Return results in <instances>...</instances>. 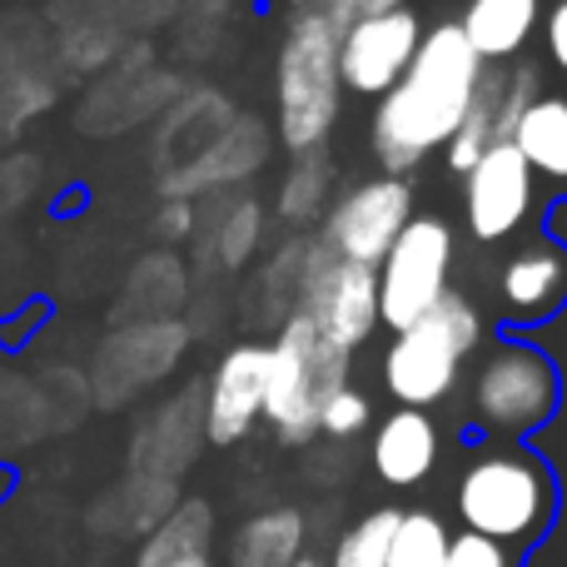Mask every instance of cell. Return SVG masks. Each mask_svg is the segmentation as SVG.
<instances>
[{
    "instance_id": "19",
    "label": "cell",
    "mask_w": 567,
    "mask_h": 567,
    "mask_svg": "<svg viewBox=\"0 0 567 567\" xmlns=\"http://www.w3.org/2000/svg\"><path fill=\"white\" fill-rule=\"evenodd\" d=\"M543 0H468V10L458 16V30L483 65H503V60L523 55L533 40V30L543 25Z\"/></svg>"
},
{
    "instance_id": "37",
    "label": "cell",
    "mask_w": 567,
    "mask_h": 567,
    "mask_svg": "<svg viewBox=\"0 0 567 567\" xmlns=\"http://www.w3.org/2000/svg\"><path fill=\"white\" fill-rule=\"evenodd\" d=\"M10 493V468H0V498Z\"/></svg>"
},
{
    "instance_id": "6",
    "label": "cell",
    "mask_w": 567,
    "mask_h": 567,
    "mask_svg": "<svg viewBox=\"0 0 567 567\" xmlns=\"http://www.w3.org/2000/svg\"><path fill=\"white\" fill-rule=\"evenodd\" d=\"M563 403V373L533 339H498L483 353L478 373L468 389L473 423L483 433H508V439H528V433L548 429V419Z\"/></svg>"
},
{
    "instance_id": "10",
    "label": "cell",
    "mask_w": 567,
    "mask_h": 567,
    "mask_svg": "<svg viewBox=\"0 0 567 567\" xmlns=\"http://www.w3.org/2000/svg\"><path fill=\"white\" fill-rule=\"evenodd\" d=\"M189 349V329L179 319H140L120 323L105 343H100L95 363H90V389H95L100 409H120L150 383H159Z\"/></svg>"
},
{
    "instance_id": "20",
    "label": "cell",
    "mask_w": 567,
    "mask_h": 567,
    "mask_svg": "<svg viewBox=\"0 0 567 567\" xmlns=\"http://www.w3.org/2000/svg\"><path fill=\"white\" fill-rule=\"evenodd\" d=\"M135 567H215V508L205 498H179V508L140 538Z\"/></svg>"
},
{
    "instance_id": "23",
    "label": "cell",
    "mask_w": 567,
    "mask_h": 567,
    "mask_svg": "<svg viewBox=\"0 0 567 567\" xmlns=\"http://www.w3.org/2000/svg\"><path fill=\"white\" fill-rule=\"evenodd\" d=\"M265 205H259L255 195H229L225 205H219L215 225L195 229L199 239V255H205V265L225 269V275H239V269L249 265V259L259 255V245H265Z\"/></svg>"
},
{
    "instance_id": "2",
    "label": "cell",
    "mask_w": 567,
    "mask_h": 567,
    "mask_svg": "<svg viewBox=\"0 0 567 567\" xmlns=\"http://www.w3.org/2000/svg\"><path fill=\"white\" fill-rule=\"evenodd\" d=\"M339 35L343 25L323 6H309L289 20L275 55V135L289 159L319 155L329 145L343 110L339 80Z\"/></svg>"
},
{
    "instance_id": "7",
    "label": "cell",
    "mask_w": 567,
    "mask_h": 567,
    "mask_svg": "<svg viewBox=\"0 0 567 567\" xmlns=\"http://www.w3.org/2000/svg\"><path fill=\"white\" fill-rule=\"evenodd\" d=\"M293 313L309 319L313 333L333 349H363L379 329V269L349 265L309 235L299 284H293Z\"/></svg>"
},
{
    "instance_id": "34",
    "label": "cell",
    "mask_w": 567,
    "mask_h": 567,
    "mask_svg": "<svg viewBox=\"0 0 567 567\" xmlns=\"http://www.w3.org/2000/svg\"><path fill=\"white\" fill-rule=\"evenodd\" d=\"M543 50H548L553 70L567 75V0H553L548 10H543Z\"/></svg>"
},
{
    "instance_id": "5",
    "label": "cell",
    "mask_w": 567,
    "mask_h": 567,
    "mask_svg": "<svg viewBox=\"0 0 567 567\" xmlns=\"http://www.w3.org/2000/svg\"><path fill=\"white\" fill-rule=\"evenodd\" d=\"M349 369H353V353L323 343L309 319L289 313L279 323V333L269 339L265 419L284 449H303V443L319 439V409L333 389L349 383Z\"/></svg>"
},
{
    "instance_id": "26",
    "label": "cell",
    "mask_w": 567,
    "mask_h": 567,
    "mask_svg": "<svg viewBox=\"0 0 567 567\" xmlns=\"http://www.w3.org/2000/svg\"><path fill=\"white\" fill-rule=\"evenodd\" d=\"M105 508H120L105 533H140V538H150V533L179 508V483L150 478V473H130L105 498Z\"/></svg>"
},
{
    "instance_id": "30",
    "label": "cell",
    "mask_w": 567,
    "mask_h": 567,
    "mask_svg": "<svg viewBox=\"0 0 567 567\" xmlns=\"http://www.w3.org/2000/svg\"><path fill=\"white\" fill-rule=\"evenodd\" d=\"M120 45H125V35H120V25H110V20L70 25L65 35H60V60H65L70 70H80V75H95V70H105L110 60L120 55Z\"/></svg>"
},
{
    "instance_id": "12",
    "label": "cell",
    "mask_w": 567,
    "mask_h": 567,
    "mask_svg": "<svg viewBox=\"0 0 567 567\" xmlns=\"http://www.w3.org/2000/svg\"><path fill=\"white\" fill-rule=\"evenodd\" d=\"M419 45H423V20L413 16V10H389V16H369V20L343 25V35H339L343 90L383 100L403 75H409Z\"/></svg>"
},
{
    "instance_id": "35",
    "label": "cell",
    "mask_w": 567,
    "mask_h": 567,
    "mask_svg": "<svg viewBox=\"0 0 567 567\" xmlns=\"http://www.w3.org/2000/svg\"><path fill=\"white\" fill-rule=\"evenodd\" d=\"M339 25H353V20H369V16H389V10H409V0H319Z\"/></svg>"
},
{
    "instance_id": "14",
    "label": "cell",
    "mask_w": 567,
    "mask_h": 567,
    "mask_svg": "<svg viewBox=\"0 0 567 567\" xmlns=\"http://www.w3.org/2000/svg\"><path fill=\"white\" fill-rule=\"evenodd\" d=\"M269 159V130L255 115H235L199 155H189L185 165L159 175V199H205V195H229L235 185H245L255 169H265Z\"/></svg>"
},
{
    "instance_id": "9",
    "label": "cell",
    "mask_w": 567,
    "mask_h": 567,
    "mask_svg": "<svg viewBox=\"0 0 567 567\" xmlns=\"http://www.w3.org/2000/svg\"><path fill=\"white\" fill-rule=\"evenodd\" d=\"M413 219V185L393 175L359 179L353 189H343L319 219V245L329 255L349 259V265L379 269L383 255L399 245V235Z\"/></svg>"
},
{
    "instance_id": "16",
    "label": "cell",
    "mask_w": 567,
    "mask_h": 567,
    "mask_svg": "<svg viewBox=\"0 0 567 567\" xmlns=\"http://www.w3.org/2000/svg\"><path fill=\"white\" fill-rule=\"evenodd\" d=\"M199 443H205V383L159 403L155 419H145V429L130 443V473L179 483V473L195 463Z\"/></svg>"
},
{
    "instance_id": "22",
    "label": "cell",
    "mask_w": 567,
    "mask_h": 567,
    "mask_svg": "<svg viewBox=\"0 0 567 567\" xmlns=\"http://www.w3.org/2000/svg\"><path fill=\"white\" fill-rule=\"evenodd\" d=\"M503 90H508V70L488 65V75H483L478 95H473L468 115H463V125L453 130V140L443 145V159H449L453 175H468L473 165H478L483 155H488L493 145H503V140L513 135L508 115H503Z\"/></svg>"
},
{
    "instance_id": "17",
    "label": "cell",
    "mask_w": 567,
    "mask_h": 567,
    "mask_svg": "<svg viewBox=\"0 0 567 567\" xmlns=\"http://www.w3.org/2000/svg\"><path fill=\"white\" fill-rule=\"evenodd\" d=\"M439 453H443L439 423L423 409L383 413L379 429H373V443H369V463L389 488H419V483L439 468Z\"/></svg>"
},
{
    "instance_id": "1",
    "label": "cell",
    "mask_w": 567,
    "mask_h": 567,
    "mask_svg": "<svg viewBox=\"0 0 567 567\" xmlns=\"http://www.w3.org/2000/svg\"><path fill=\"white\" fill-rule=\"evenodd\" d=\"M483 75H488V65L463 40L458 20L423 25V45L413 55L409 75L379 100L369 125V145L373 159L383 165V175L403 179L429 155H439L453 140V130L463 125Z\"/></svg>"
},
{
    "instance_id": "4",
    "label": "cell",
    "mask_w": 567,
    "mask_h": 567,
    "mask_svg": "<svg viewBox=\"0 0 567 567\" xmlns=\"http://www.w3.org/2000/svg\"><path fill=\"white\" fill-rule=\"evenodd\" d=\"M483 309L463 289H449L433 313H423L413 329L393 333L383 349V389L399 409H423L443 403L463 379V363L483 349Z\"/></svg>"
},
{
    "instance_id": "24",
    "label": "cell",
    "mask_w": 567,
    "mask_h": 567,
    "mask_svg": "<svg viewBox=\"0 0 567 567\" xmlns=\"http://www.w3.org/2000/svg\"><path fill=\"white\" fill-rule=\"evenodd\" d=\"M185 293H189V275L175 255H145L130 269V284H125V293H120L115 313L125 323L175 319V313L185 309Z\"/></svg>"
},
{
    "instance_id": "15",
    "label": "cell",
    "mask_w": 567,
    "mask_h": 567,
    "mask_svg": "<svg viewBox=\"0 0 567 567\" xmlns=\"http://www.w3.org/2000/svg\"><path fill=\"white\" fill-rule=\"evenodd\" d=\"M498 303L508 329L548 323L567 303V249L558 239L538 235L518 245L498 269Z\"/></svg>"
},
{
    "instance_id": "25",
    "label": "cell",
    "mask_w": 567,
    "mask_h": 567,
    "mask_svg": "<svg viewBox=\"0 0 567 567\" xmlns=\"http://www.w3.org/2000/svg\"><path fill=\"white\" fill-rule=\"evenodd\" d=\"M229 120H235V110H229V100L219 95V90H189L179 105H169L165 125H159V159L179 155L175 165H185V159L199 155ZM175 165H165V169H175ZM165 169H159V175H165Z\"/></svg>"
},
{
    "instance_id": "8",
    "label": "cell",
    "mask_w": 567,
    "mask_h": 567,
    "mask_svg": "<svg viewBox=\"0 0 567 567\" xmlns=\"http://www.w3.org/2000/svg\"><path fill=\"white\" fill-rule=\"evenodd\" d=\"M453 255H458V239H453L449 219H439V215L409 219L399 245L379 265V323L383 329L403 333L423 313H433V303L453 289Z\"/></svg>"
},
{
    "instance_id": "33",
    "label": "cell",
    "mask_w": 567,
    "mask_h": 567,
    "mask_svg": "<svg viewBox=\"0 0 567 567\" xmlns=\"http://www.w3.org/2000/svg\"><path fill=\"white\" fill-rule=\"evenodd\" d=\"M195 229H199V209L189 205V199H159L155 235L165 239V245H185V239H195Z\"/></svg>"
},
{
    "instance_id": "11",
    "label": "cell",
    "mask_w": 567,
    "mask_h": 567,
    "mask_svg": "<svg viewBox=\"0 0 567 567\" xmlns=\"http://www.w3.org/2000/svg\"><path fill=\"white\" fill-rule=\"evenodd\" d=\"M533 199H538V179L523 165L518 150L503 140L463 175V229L478 245H503L528 225Z\"/></svg>"
},
{
    "instance_id": "27",
    "label": "cell",
    "mask_w": 567,
    "mask_h": 567,
    "mask_svg": "<svg viewBox=\"0 0 567 567\" xmlns=\"http://www.w3.org/2000/svg\"><path fill=\"white\" fill-rule=\"evenodd\" d=\"M275 209L289 229H309L313 219H323V209H329V159H323V150L319 155L289 159V169L279 179Z\"/></svg>"
},
{
    "instance_id": "32",
    "label": "cell",
    "mask_w": 567,
    "mask_h": 567,
    "mask_svg": "<svg viewBox=\"0 0 567 567\" xmlns=\"http://www.w3.org/2000/svg\"><path fill=\"white\" fill-rule=\"evenodd\" d=\"M443 567H518V553L483 538V533L458 528V533H449V558H443Z\"/></svg>"
},
{
    "instance_id": "3",
    "label": "cell",
    "mask_w": 567,
    "mask_h": 567,
    "mask_svg": "<svg viewBox=\"0 0 567 567\" xmlns=\"http://www.w3.org/2000/svg\"><path fill=\"white\" fill-rule=\"evenodd\" d=\"M453 508L468 533H483L503 548H528L548 533L553 513H558V483L533 449L493 443L463 463Z\"/></svg>"
},
{
    "instance_id": "29",
    "label": "cell",
    "mask_w": 567,
    "mask_h": 567,
    "mask_svg": "<svg viewBox=\"0 0 567 567\" xmlns=\"http://www.w3.org/2000/svg\"><path fill=\"white\" fill-rule=\"evenodd\" d=\"M443 558H449V528H443L439 513H403L389 548V567H443Z\"/></svg>"
},
{
    "instance_id": "36",
    "label": "cell",
    "mask_w": 567,
    "mask_h": 567,
    "mask_svg": "<svg viewBox=\"0 0 567 567\" xmlns=\"http://www.w3.org/2000/svg\"><path fill=\"white\" fill-rule=\"evenodd\" d=\"M293 567H323V563H319V558H313V553H303V558H299V563H293Z\"/></svg>"
},
{
    "instance_id": "18",
    "label": "cell",
    "mask_w": 567,
    "mask_h": 567,
    "mask_svg": "<svg viewBox=\"0 0 567 567\" xmlns=\"http://www.w3.org/2000/svg\"><path fill=\"white\" fill-rule=\"evenodd\" d=\"M508 145L523 155L543 189L567 195V90H543L513 125Z\"/></svg>"
},
{
    "instance_id": "38",
    "label": "cell",
    "mask_w": 567,
    "mask_h": 567,
    "mask_svg": "<svg viewBox=\"0 0 567 567\" xmlns=\"http://www.w3.org/2000/svg\"><path fill=\"white\" fill-rule=\"evenodd\" d=\"M289 6H299V10H309V6H319V0H289Z\"/></svg>"
},
{
    "instance_id": "13",
    "label": "cell",
    "mask_w": 567,
    "mask_h": 567,
    "mask_svg": "<svg viewBox=\"0 0 567 567\" xmlns=\"http://www.w3.org/2000/svg\"><path fill=\"white\" fill-rule=\"evenodd\" d=\"M265 393H269V343L259 339L229 343L205 383V443L235 449L239 439H249V429L265 419Z\"/></svg>"
},
{
    "instance_id": "28",
    "label": "cell",
    "mask_w": 567,
    "mask_h": 567,
    "mask_svg": "<svg viewBox=\"0 0 567 567\" xmlns=\"http://www.w3.org/2000/svg\"><path fill=\"white\" fill-rule=\"evenodd\" d=\"M399 518H403V508L363 513L353 528L339 533L329 567H389V548H393V533H399Z\"/></svg>"
},
{
    "instance_id": "31",
    "label": "cell",
    "mask_w": 567,
    "mask_h": 567,
    "mask_svg": "<svg viewBox=\"0 0 567 567\" xmlns=\"http://www.w3.org/2000/svg\"><path fill=\"white\" fill-rule=\"evenodd\" d=\"M373 423V403H369V393L363 389H353V383H343V389H333L329 399H323V409H319V439H329V443H349V439H359L363 429Z\"/></svg>"
},
{
    "instance_id": "21",
    "label": "cell",
    "mask_w": 567,
    "mask_h": 567,
    "mask_svg": "<svg viewBox=\"0 0 567 567\" xmlns=\"http://www.w3.org/2000/svg\"><path fill=\"white\" fill-rule=\"evenodd\" d=\"M309 548L303 508H265L239 523L229 543V567H293Z\"/></svg>"
}]
</instances>
